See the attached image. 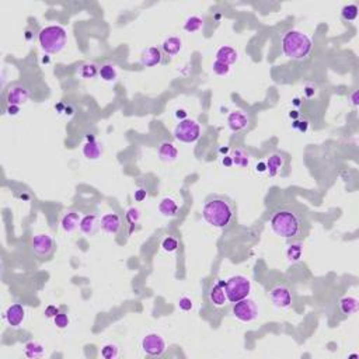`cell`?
Here are the masks:
<instances>
[{
    "mask_svg": "<svg viewBox=\"0 0 359 359\" xmlns=\"http://www.w3.org/2000/svg\"><path fill=\"white\" fill-rule=\"evenodd\" d=\"M269 225L276 236L288 240H297L305 237V219L293 206H282L273 212Z\"/></svg>",
    "mask_w": 359,
    "mask_h": 359,
    "instance_id": "cell-1",
    "label": "cell"
},
{
    "mask_svg": "<svg viewBox=\"0 0 359 359\" xmlns=\"http://www.w3.org/2000/svg\"><path fill=\"white\" fill-rule=\"evenodd\" d=\"M202 216L212 227L225 229L234 216V206L230 199L222 195H211L203 205Z\"/></svg>",
    "mask_w": 359,
    "mask_h": 359,
    "instance_id": "cell-2",
    "label": "cell"
},
{
    "mask_svg": "<svg viewBox=\"0 0 359 359\" xmlns=\"http://www.w3.org/2000/svg\"><path fill=\"white\" fill-rule=\"evenodd\" d=\"M281 48L286 58L292 61H302L312 52L313 42L312 39L302 31L289 30L282 35Z\"/></svg>",
    "mask_w": 359,
    "mask_h": 359,
    "instance_id": "cell-3",
    "label": "cell"
},
{
    "mask_svg": "<svg viewBox=\"0 0 359 359\" xmlns=\"http://www.w3.org/2000/svg\"><path fill=\"white\" fill-rule=\"evenodd\" d=\"M38 41L41 48L47 54H58L66 45L68 34L61 25H48L39 31Z\"/></svg>",
    "mask_w": 359,
    "mask_h": 359,
    "instance_id": "cell-4",
    "label": "cell"
},
{
    "mask_svg": "<svg viewBox=\"0 0 359 359\" xmlns=\"http://www.w3.org/2000/svg\"><path fill=\"white\" fill-rule=\"evenodd\" d=\"M225 289H226L227 300L232 303H236L242 299L249 297L251 290V282L243 275H236L225 282Z\"/></svg>",
    "mask_w": 359,
    "mask_h": 359,
    "instance_id": "cell-5",
    "label": "cell"
},
{
    "mask_svg": "<svg viewBox=\"0 0 359 359\" xmlns=\"http://www.w3.org/2000/svg\"><path fill=\"white\" fill-rule=\"evenodd\" d=\"M174 136L176 139L184 143H194L199 139L201 136V126L196 122L195 119H189L185 118L182 121H180V124L174 129Z\"/></svg>",
    "mask_w": 359,
    "mask_h": 359,
    "instance_id": "cell-6",
    "label": "cell"
},
{
    "mask_svg": "<svg viewBox=\"0 0 359 359\" xmlns=\"http://www.w3.org/2000/svg\"><path fill=\"white\" fill-rule=\"evenodd\" d=\"M55 249H56V244L49 234L42 233L32 237L31 251L35 257L45 260V258L51 257L54 254Z\"/></svg>",
    "mask_w": 359,
    "mask_h": 359,
    "instance_id": "cell-7",
    "label": "cell"
},
{
    "mask_svg": "<svg viewBox=\"0 0 359 359\" xmlns=\"http://www.w3.org/2000/svg\"><path fill=\"white\" fill-rule=\"evenodd\" d=\"M233 314L237 320L243 321V323H250L258 317V309L251 299L246 297V299H242L234 303Z\"/></svg>",
    "mask_w": 359,
    "mask_h": 359,
    "instance_id": "cell-8",
    "label": "cell"
},
{
    "mask_svg": "<svg viewBox=\"0 0 359 359\" xmlns=\"http://www.w3.org/2000/svg\"><path fill=\"white\" fill-rule=\"evenodd\" d=\"M268 297L273 305L276 307H281V309H288L292 306V302H293L290 289L286 285H282V283L273 285L268 292Z\"/></svg>",
    "mask_w": 359,
    "mask_h": 359,
    "instance_id": "cell-9",
    "label": "cell"
},
{
    "mask_svg": "<svg viewBox=\"0 0 359 359\" xmlns=\"http://www.w3.org/2000/svg\"><path fill=\"white\" fill-rule=\"evenodd\" d=\"M142 350L149 357H160L166 351V341L156 333L148 334L142 341Z\"/></svg>",
    "mask_w": 359,
    "mask_h": 359,
    "instance_id": "cell-10",
    "label": "cell"
},
{
    "mask_svg": "<svg viewBox=\"0 0 359 359\" xmlns=\"http://www.w3.org/2000/svg\"><path fill=\"white\" fill-rule=\"evenodd\" d=\"M28 98H30V90L23 85L11 86L8 89L7 95H6L8 105H17V107L28 101Z\"/></svg>",
    "mask_w": 359,
    "mask_h": 359,
    "instance_id": "cell-11",
    "label": "cell"
},
{
    "mask_svg": "<svg viewBox=\"0 0 359 359\" xmlns=\"http://www.w3.org/2000/svg\"><path fill=\"white\" fill-rule=\"evenodd\" d=\"M4 317H6V321H7L10 327H20L23 324V321L25 320V309L20 303H14L6 310Z\"/></svg>",
    "mask_w": 359,
    "mask_h": 359,
    "instance_id": "cell-12",
    "label": "cell"
},
{
    "mask_svg": "<svg viewBox=\"0 0 359 359\" xmlns=\"http://www.w3.org/2000/svg\"><path fill=\"white\" fill-rule=\"evenodd\" d=\"M100 226L105 233L115 236L119 233V230L122 227V220L117 213H105L100 220Z\"/></svg>",
    "mask_w": 359,
    "mask_h": 359,
    "instance_id": "cell-13",
    "label": "cell"
},
{
    "mask_svg": "<svg viewBox=\"0 0 359 359\" xmlns=\"http://www.w3.org/2000/svg\"><path fill=\"white\" fill-rule=\"evenodd\" d=\"M209 300L215 307H222V306L226 305L227 302V295L226 289H225V282L218 281L216 283H213L209 289Z\"/></svg>",
    "mask_w": 359,
    "mask_h": 359,
    "instance_id": "cell-14",
    "label": "cell"
},
{
    "mask_svg": "<svg viewBox=\"0 0 359 359\" xmlns=\"http://www.w3.org/2000/svg\"><path fill=\"white\" fill-rule=\"evenodd\" d=\"M227 125L233 132H240L249 126V115L244 111H233L227 117Z\"/></svg>",
    "mask_w": 359,
    "mask_h": 359,
    "instance_id": "cell-15",
    "label": "cell"
},
{
    "mask_svg": "<svg viewBox=\"0 0 359 359\" xmlns=\"http://www.w3.org/2000/svg\"><path fill=\"white\" fill-rule=\"evenodd\" d=\"M163 62V52L156 47H150L142 52L141 63L146 68H153Z\"/></svg>",
    "mask_w": 359,
    "mask_h": 359,
    "instance_id": "cell-16",
    "label": "cell"
},
{
    "mask_svg": "<svg viewBox=\"0 0 359 359\" xmlns=\"http://www.w3.org/2000/svg\"><path fill=\"white\" fill-rule=\"evenodd\" d=\"M83 155L89 160H97L102 155V145L98 141H95V138H87V142L83 146Z\"/></svg>",
    "mask_w": 359,
    "mask_h": 359,
    "instance_id": "cell-17",
    "label": "cell"
},
{
    "mask_svg": "<svg viewBox=\"0 0 359 359\" xmlns=\"http://www.w3.org/2000/svg\"><path fill=\"white\" fill-rule=\"evenodd\" d=\"M157 155L160 157V160L164 163H170L174 162L179 156V150L173 145L172 142H163L159 149H157Z\"/></svg>",
    "mask_w": 359,
    "mask_h": 359,
    "instance_id": "cell-18",
    "label": "cell"
},
{
    "mask_svg": "<svg viewBox=\"0 0 359 359\" xmlns=\"http://www.w3.org/2000/svg\"><path fill=\"white\" fill-rule=\"evenodd\" d=\"M283 166H285V157H283V155L273 153L267 160V172H268V174L271 177H275V176L279 174V172L283 169Z\"/></svg>",
    "mask_w": 359,
    "mask_h": 359,
    "instance_id": "cell-19",
    "label": "cell"
},
{
    "mask_svg": "<svg viewBox=\"0 0 359 359\" xmlns=\"http://www.w3.org/2000/svg\"><path fill=\"white\" fill-rule=\"evenodd\" d=\"M80 220H82L80 213H78L76 211L66 212V213L63 215L61 225H62V229L66 232V233H72V232H75V230L79 227Z\"/></svg>",
    "mask_w": 359,
    "mask_h": 359,
    "instance_id": "cell-20",
    "label": "cell"
},
{
    "mask_svg": "<svg viewBox=\"0 0 359 359\" xmlns=\"http://www.w3.org/2000/svg\"><path fill=\"white\" fill-rule=\"evenodd\" d=\"M80 232L86 236H94L95 232H97V227H98V220H97V216L94 213H90V215H86L83 216L82 220H80Z\"/></svg>",
    "mask_w": 359,
    "mask_h": 359,
    "instance_id": "cell-21",
    "label": "cell"
},
{
    "mask_svg": "<svg viewBox=\"0 0 359 359\" xmlns=\"http://www.w3.org/2000/svg\"><path fill=\"white\" fill-rule=\"evenodd\" d=\"M237 59H239V54L232 47H220L216 52V61L226 63L229 66L236 63Z\"/></svg>",
    "mask_w": 359,
    "mask_h": 359,
    "instance_id": "cell-22",
    "label": "cell"
},
{
    "mask_svg": "<svg viewBox=\"0 0 359 359\" xmlns=\"http://www.w3.org/2000/svg\"><path fill=\"white\" fill-rule=\"evenodd\" d=\"M181 48H182V42L177 37H170V38L164 39V42L162 44L163 52L169 56H174V55L179 54Z\"/></svg>",
    "mask_w": 359,
    "mask_h": 359,
    "instance_id": "cell-23",
    "label": "cell"
},
{
    "mask_svg": "<svg viewBox=\"0 0 359 359\" xmlns=\"http://www.w3.org/2000/svg\"><path fill=\"white\" fill-rule=\"evenodd\" d=\"M340 310L345 316H351L358 310V299L354 296H345L340 300Z\"/></svg>",
    "mask_w": 359,
    "mask_h": 359,
    "instance_id": "cell-24",
    "label": "cell"
},
{
    "mask_svg": "<svg viewBox=\"0 0 359 359\" xmlns=\"http://www.w3.org/2000/svg\"><path fill=\"white\" fill-rule=\"evenodd\" d=\"M159 211H160V213L164 215V216L173 218V216L177 215L179 205H177V202H176L174 199H172V198H164V199H162L160 205H159Z\"/></svg>",
    "mask_w": 359,
    "mask_h": 359,
    "instance_id": "cell-25",
    "label": "cell"
},
{
    "mask_svg": "<svg viewBox=\"0 0 359 359\" xmlns=\"http://www.w3.org/2000/svg\"><path fill=\"white\" fill-rule=\"evenodd\" d=\"M230 159H232L233 164L239 166V167H246V166H249V163H250V156H249V153H247L244 149H240V148H236L232 150Z\"/></svg>",
    "mask_w": 359,
    "mask_h": 359,
    "instance_id": "cell-26",
    "label": "cell"
},
{
    "mask_svg": "<svg viewBox=\"0 0 359 359\" xmlns=\"http://www.w3.org/2000/svg\"><path fill=\"white\" fill-rule=\"evenodd\" d=\"M98 75H100V78H101L104 82H114L118 76L117 68H115V65H112V63H104V65L100 66V69H98Z\"/></svg>",
    "mask_w": 359,
    "mask_h": 359,
    "instance_id": "cell-27",
    "label": "cell"
},
{
    "mask_svg": "<svg viewBox=\"0 0 359 359\" xmlns=\"http://www.w3.org/2000/svg\"><path fill=\"white\" fill-rule=\"evenodd\" d=\"M302 254H303V247H302L300 243H292L288 247V250H286V257H288L290 263L300 261Z\"/></svg>",
    "mask_w": 359,
    "mask_h": 359,
    "instance_id": "cell-28",
    "label": "cell"
},
{
    "mask_svg": "<svg viewBox=\"0 0 359 359\" xmlns=\"http://www.w3.org/2000/svg\"><path fill=\"white\" fill-rule=\"evenodd\" d=\"M24 352H25V357H28V358H39L44 355V347L41 344L31 341L25 345Z\"/></svg>",
    "mask_w": 359,
    "mask_h": 359,
    "instance_id": "cell-29",
    "label": "cell"
},
{
    "mask_svg": "<svg viewBox=\"0 0 359 359\" xmlns=\"http://www.w3.org/2000/svg\"><path fill=\"white\" fill-rule=\"evenodd\" d=\"M203 27V20L198 16L188 17L184 23V30L187 32H196L199 31Z\"/></svg>",
    "mask_w": 359,
    "mask_h": 359,
    "instance_id": "cell-30",
    "label": "cell"
},
{
    "mask_svg": "<svg viewBox=\"0 0 359 359\" xmlns=\"http://www.w3.org/2000/svg\"><path fill=\"white\" fill-rule=\"evenodd\" d=\"M97 73H98V68H97V65L93 62L85 63V65H82L80 69H79V75L83 79H93Z\"/></svg>",
    "mask_w": 359,
    "mask_h": 359,
    "instance_id": "cell-31",
    "label": "cell"
},
{
    "mask_svg": "<svg viewBox=\"0 0 359 359\" xmlns=\"http://www.w3.org/2000/svg\"><path fill=\"white\" fill-rule=\"evenodd\" d=\"M341 16L345 21H354L358 17V6L357 4H348L343 8Z\"/></svg>",
    "mask_w": 359,
    "mask_h": 359,
    "instance_id": "cell-32",
    "label": "cell"
},
{
    "mask_svg": "<svg viewBox=\"0 0 359 359\" xmlns=\"http://www.w3.org/2000/svg\"><path fill=\"white\" fill-rule=\"evenodd\" d=\"M101 355L102 358L105 359H114L118 357V348L114 345V344H107L104 345L101 350Z\"/></svg>",
    "mask_w": 359,
    "mask_h": 359,
    "instance_id": "cell-33",
    "label": "cell"
},
{
    "mask_svg": "<svg viewBox=\"0 0 359 359\" xmlns=\"http://www.w3.org/2000/svg\"><path fill=\"white\" fill-rule=\"evenodd\" d=\"M162 247H163L164 251H167V253H174V251H177L179 249V242L174 239V237H166L163 240V244H162Z\"/></svg>",
    "mask_w": 359,
    "mask_h": 359,
    "instance_id": "cell-34",
    "label": "cell"
},
{
    "mask_svg": "<svg viewBox=\"0 0 359 359\" xmlns=\"http://www.w3.org/2000/svg\"><path fill=\"white\" fill-rule=\"evenodd\" d=\"M212 69H213V72H215L218 76H226L227 73L230 72V66L226 65V63L215 61V62H213V66H212Z\"/></svg>",
    "mask_w": 359,
    "mask_h": 359,
    "instance_id": "cell-35",
    "label": "cell"
},
{
    "mask_svg": "<svg viewBox=\"0 0 359 359\" xmlns=\"http://www.w3.org/2000/svg\"><path fill=\"white\" fill-rule=\"evenodd\" d=\"M54 321H55V326L58 328H65L69 326V317L65 314V313H58L56 316L54 317Z\"/></svg>",
    "mask_w": 359,
    "mask_h": 359,
    "instance_id": "cell-36",
    "label": "cell"
},
{
    "mask_svg": "<svg viewBox=\"0 0 359 359\" xmlns=\"http://www.w3.org/2000/svg\"><path fill=\"white\" fill-rule=\"evenodd\" d=\"M139 218H141V213H139V211L136 208H131L128 211V213H126V219H128V222L131 225H136L139 222Z\"/></svg>",
    "mask_w": 359,
    "mask_h": 359,
    "instance_id": "cell-37",
    "label": "cell"
},
{
    "mask_svg": "<svg viewBox=\"0 0 359 359\" xmlns=\"http://www.w3.org/2000/svg\"><path fill=\"white\" fill-rule=\"evenodd\" d=\"M179 305H180V309L181 310H184V312H188V310H191L192 309V300L189 299V297H181L179 300Z\"/></svg>",
    "mask_w": 359,
    "mask_h": 359,
    "instance_id": "cell-38",
    "label": "cell"
},
{
    "mask_svg": "<svg viewBox=\"0 0 359 359\" xmlns=\"http://www.w3.org/2000/svg\"><path fill=\"white\" fill-rule=\"evenodd\" d=\"M303 90H305V95L307 98H313L317 93V86L314 83H307Z\"/></svg>",
    "mask_w": 359,
    "mask_h": 359,
    "instance_id": "cell-39",
    "label": "cell"
},
{
    "mask_svg": "<svg viewBox=\"0 0 359 359\" xmlns=\"http://www.w3.org/2000/svg\"><path fill=\"white\" fill-rule=\"evenodd\" d=\"M58 313H59V309L56 306H48L47 309H45V316L47 317H55Z\"/></svg>",
    "mask_w": 359,
    "mask_h": 359,
    "instance_id": "cell-40",
    "label": "cell"
},
{
    "mask_svg": "<svg viewBox=\"0 0 359 359\" xmlns=\"http://www.w3.org/2000/svg\"><path fill=\"white\" fill-rule=\"evenodd\" d=\"M146 195H148V194H146V191H145L143 188H141V189H138V191L135 192V199L141 202V201H143V199L146 198Z\"/></svg>",
    "mask_w": 359,
    "mask_h": 359,
    "instance_id": "cell-41",
    "label": "cell"
},
{
    "mask_svg": "<svg viewBox=\"0 0 359 359\" xmlns=\"http://www.w3.org/2000/svg\"><path fill=\"white\" fill-rule=\"evenodd\" d=\"M18 111H20V107H17V105H8L7 107V112L10 115H16Z\"/></svg>",
    "mask_w": 359,
    "mask_h": 359,
    "instance_id": "cell-42",
    "label": "cell"
},
{
    "mask_svg": "<svg viewBox=\"0 0 359 359\" xmlns=\"http://www.w3.org/2000/svg\"><path fill=\"white\" fill-rule=\"evenodd\" d=\"M351 97V102H352V105H358V91L355 90V91H352V94L350 95Z\"/></svg>",
    "mask_w": 359,
    "mask_h": 359,
    "instance_id": "cell-43",
    "label": "cell"
},
{
    "mask_svg": "<svg viewBox=\"0 0 359 359\" xmlns=\"http://www.w3.org/2000/svg\"><path fill=\"white\" fill-rule=\"evenodd\" d=\"M223 164L225 166H230V164H233V162H232V159H230V156H227L223 159Z\"/></svg>",
    "mask_w": 359,
    "mask_h": 359,
    "instance_id": "cell-44",
    "label": "cell"
},
{
    "mask_svg": "<svg viewBox=\"0 0 359 359\" xmlns=\"http://www.w3.org/2000/svg\"><path fill=\"white\" fill-rule=\"evenodd\" d=\"M176 115H177V118L185 117V111H182V109H181V111H177V114H176Z\"/></svg>",
    "mask_w": 359,
    "mask_h": 359,
    "instance_id": "cell-45",
    "label": "cell"
}]
</instances>
